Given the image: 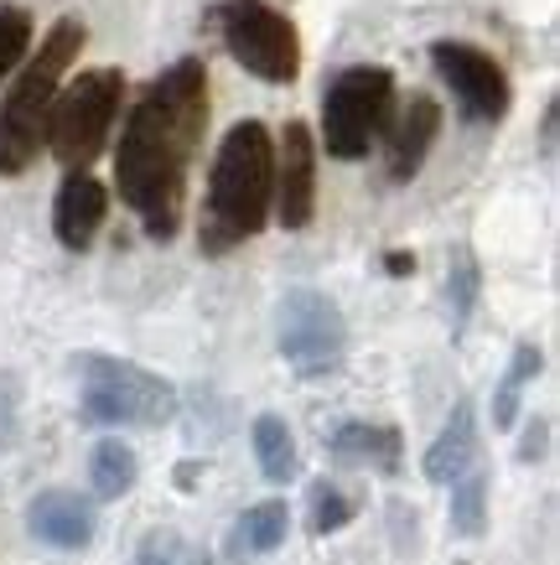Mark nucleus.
<instances>
[{"label": "nucleus", "instance_id": "27", "mask_svg": "<svg viewBox=\"0 0 560 565\" xmlns=\"http://www.w3.org/2000/svg\"><path fill=\"white\" fill-rule=\"evenodd\" d=\"M415 270V255H405V249H394L390 255V275H410Z\"/></svg>", "mask_w": 560, "mask_h": 565}, {"label": "nucleus", "instance_id": "16", "mask_svg": "<svg viewBox=\"0 0 560 565\" xmlns=\"http://www.w3.org/2000/svg\"><path fill=\"white\" fill-rule=\"evenodd\" d=\"M250 441H255V462L260 472L271 482H290L302 472V457H296V436L281 415H260L255 430H250Z\"/></svg>", "mask_w": 560, "mask_h": 565}, {"label": "nucleus", "instance_id": "5", "mask_svg": "<svg viewBox=\"0 0 560 565\" xmlns=\"http://www.w3.org/2000/svg\"><path fill=\"white\" fill-rule=\"evenodd\" d=\"M119 99H125V73L119 68H88L73 84L57 88V99L47 109V151L68 172H88V161L109 146Z\"/></svg>", "mask_w": 560, "mask_h": 565}, {"label": "nucleus", "instance_id": "13", "mask_svg": "<svg viewBox=\"0 0 560 565\" xmlns=\"http://www.w3.org/2000/svg\"><path fill=\"white\" fill-rule=\"evenodd\" d=\"M27 530L52 550H84L94 540V503L84 493H68V488H47L32 498Z\"/></svg>", "mask_w": 560, "mask_h": 565}, {"label": "nucleus", "instance_id": "2", "mask_svg": "<svg viewBox=\"0 0 560 565\" xmlns=\"http://www.w3.org/2000/svg\"><path fill=\"white\" fill-rule=\"evenodd\" d=\"M275 198V136L271 125L239 120L223 130L213 177H208V213H203V249L223 255L234 244L255 239L271 223Z\"/></svg>", "mask_w": 560, "mask_h": 565}, {"label": "nucleus", "instance_id": "28", "mask_svg": "<svg viewBox=\"0 0 560 565\" xmlns=\"http://www.w3.org/2000/svg\"><path fill=\"white\" fill-rule=\"evenodd\" d=\"M187 565H213V561H208V555H192V561H187Z\"/></svg>", "mask_w": 560, "mask_h": 565}, {"label": "nucleus", "instance_id": "6", "mask_svg": "<svg viewBox=\"0 0 560 565\" xmlns=\"http://www.w3.org/2000/svg\"><path fill=\"white\" fill-rule=\"evenodd\" d=\"M394 120V73L358 63L332 78L323 99V146L338 161H363Z\"/></svg>", "mask_w": 560, "mask_h": 565}, {"label": "nucleus", "instance_id": "15", "mask_svg": "<svg viewBox=\"0 0 560 565\" xmlns=\"http://www.w3.org/2000/svg\"><path fill=\"white\" fill-rule=\"evenodd\" d=\"M332 451H338L342 462H373L379 472H394V467H400V430L348 420V426L332 436Z\"/></svg>", "mask_w": 560, "mask_h": 565}, {"label": "nucleus", "instance_id": "10", "mask_svg": "<svg viewBox=\"0 0 560 565\" xmlns=\"http://www.w3.org/2000/svg\"><path fill=\"white\" fill-rule=\"evenodd\" d=\"M271 213L281 218V228H306L317 213V140L311 125L286 120L281 140H275V198Z\"/></svg>", "mask_w": 560, "mask_h": 565}, {"label": "nucleus", "instance_id": "14", "mask_svg": "<svg viewBox=\"0 0 560 565\" xmlns=\"http://www.w3.org/2000/svg\"><path fill=\"white\" fill-rule=\"evenodd\" d=\"M467 467H477V415H473V399H457L452 420H446L442 436H436L431 451H425L421 472L436 482V488H452Z\"/></svg>", "mask_w": 560, "mask_h": 565}, {"label": "nucleus", "instance_id": "18", "mask_svg": "<svg viewBox=\"0 0 560 565\" xmlns=\"http://www.w3.org/2000/svg\"><path fill=\"white\" fill-rule=\"evenodd\" d=\"M286 530H290V509L281 498H265L255 509H244V519L234 524V545L250 550V555H271V550L286 545Z\"/></svg>", "mask_w": 560, "mask_h": 565}, {"label": "nucleus", "instance_id": "8", "mask_svg": "<svg viewBox=\"0 0 560 565\" xmlns=\"http://www.w3.org/2000/svg\"><path fill=\"white\" fill-rule=\"evenodd\" d=\"M275 327H281V359L302 379L332 374L348 353V322L323 291H306V286L286 291L281 311H275Z\"/></svg>", "mask_w": 560, "mask_h": 565}, {"label": "nucleus", "instance_id": "25", "mask_svg": "<svg viewBox=\"0 0 560 565\" xmlns=\"http://www.w3.org/2000/svg\"><path fill=\"white\" fill-rule=\"evenodd\" d=\"M545 441H550V420H535V426H529V436L519 441V462H535V457L545 451Z\"/></svg>", "mask_w": 560, "mask_h": 565}, {"label": "nucleus", "instance_id": "12", "mask_svg": "<svg viewBox=\"0 0 560 565\" xmlns=\"http://www.w3.org/2000/svg\"><path fill=\"white\" fill-rule=\"evenodd\" d=\"M442 136V104L436 99H410L400 115L384 130V167H390L394 182H410V177L425 167V156Z\"/></svg>", "mask_w": 560, "mask_h": 565}, {"label": "nucleus", "instance_id": "24", "mask_svg": "<svg viewBox=\"0 0 560 565\" xmlns=\"http://www.w3.org/2000/svg\"><path fill=\"white\" fill-rule=\"evenodd\" d=\"M136 565H182V540H177L171 530L146 534V545H140Z\"/></svg>", "mask_w": 560, "mask_h": 565}, {"label": "nucleus", "instance_id": "11", "mask_svg": "<svg viewBox=\"0 0 560 565\" xmlns=\"http://www.w3.org/2000/svg\"><path fill=\"white\" fill-rule=\"evenodd\" d=\"M104 213H109V192H104L99 177L68 172L57 198H52V234H57L63 249H88V244L99 239Z\"/></svg>", "mask_w": 560, "mask_h": 565}, {"label": "nucleus", "instance_id": "23", "mask_svg": "<svg viewBox=\"0 0 560 565\" xmlns=\"http://www.w3.org/2000/svg\"><path fill=\"white\" fill-rule=\"evenodd\" d=\"M353 519V503L332 482H311V534H338Z\"/></svg>", "mask_w": 560, "mask_h": 565}, {"label": "nucleus", "instance_id": "26", "mask_svg": "<svg viewBox=\"0 0 560 565\" xmlns=\"http://www.w3.org/2000/svg\"><path fill=\"white\" fill-rule=\"evenodd\" d=\"M545 161H556V104H545V130H540Z\"/></svg>", "mask_w": 560, "mask_h": 565}, {"label": "nucleus", "instance_id": "3", "mask_svg": "<svg viewBox=\"0 0 560 565\" xmlns=\"http://www.w3.org/2000/svg\"><path fill=\"white\" fill-rule=\"evenodd\" d=\"M84 47V26L73 17L52 21L36 57L17 78V88L0 99V177H21L36 161V151L47 146V109L63 88V73L73 68V57Z\"/></svg>", "mask_w": 560, "mask_h": 565}, {"label": "nucleus", "instance_id": "4", "mask_svg": "<svg viewBox=\"0 0 560 565\" xmlns=\"http://www.w3.org/2000/svg\"><path fill=\"white\" fill-rule=\"evenodd\" d=\"M84 379V415L94 426H167L177 420V384L130 359L84 353L73 363Z\"/></svg>", "mask_w": 560, "mask_h": 565}, {"label": "nucleus", "instance_id": "1", "mask_svg": "<svg viewBox=\"0 0 560 565\" xmlns=\"http://www.w3.org/2000/svg\"><path fill=\"white\" fill-rule=\"evenodd\" d=\"M208 125V68L198 57L171 63L140 88L115 146L119 198L136 207L151 239H171L187 207V161Z\"/></svg>", "mask_w": 560, "mask_h": 565}, {"label": "nucleus", "instance_id": "7", "mask_svg": "<svg viewBox=\"0 0 560 565\" xmlns=\"http://www.w3.org/2000/svg\"><path fill=\"white\" fill-rule=\"evenodd\" d=\"M219 36L229 57L244 73H255L265 84H290L302 73V36L286 11H275L271 0H219Z\"/></svg>", "mask_w": 560, "mask_h": 565}, {"label": "nucleus", "instance_id": "20", "mask_svg": "<svg viewBox=\"0 0 560 565\" xmlns=\"http://www.w3.org/2000/svg\"><path fill=\"white\" fill-rule=\"evenodd\" d=\"M540 348L535 343H519L514 348V363H509V374H504V384H498V394H493V426L498 430H509L514 420H519V394H525V384L535 374H540Z\"/></svg>", "mask_w": 560, "mask_h": 565}, {"label": "nucleus", "instance_id": "9", "mask_svg": "<svg viewBox=\"0 0 560 565\" xmlns=\"http://www.w3.org/2000/svg\"><path fill=\"white\" fill-rule=\"evenodd\" d=\"M431 63L442 73V84L452 88V99H457L467 125H498L509 115V99H514L509 73H504V63L493 52L442 36V42H431Z\"/></svg>", "mask_w": 560, "mask_h": 565}, {"label": "nucleus", "instance_id": "21", "mask_svg": "<svg viewBox=\"0 0 560 565\" xmlns=\"http://www.w3.org/2000/svg\"><path fill=\"white\" fill-rule=\"evenodd\" d=\"M483 291V275H477L473 249H452V270H446V301H452V327H467Z\"/></svg>", "mask_w": 560, "mask_h": 565}, {"label": "nucleus", "instance_id": "19", "mask_svg": "<svg viewBox=\"0 0 560 565\" xmlns=\"http://www.w3.org/2000/svg\"><path fill=\"white\" fill-rule=\"evenodd\" d=\"M488 524V472L483 467H467L457 482H452V530L462 540H477Z\"/></svg>", "mask_w": 560, "mask_h": 565}, {"label": "nucleus", "instance_id": "22", "mask_svg": "<svg viewBox=\"0 0 560 565\" xmlns=\"http://www.w3.org/2000/svg\"><path fill=\"white\" fill-rule=\"evenodd\" d=\"M32 52V11L27 6H0V78Z\"/></svg>", "mask_w": 560, "mask_h": 565}, {"label": "nucleus", "instance_id": "17", "mask_svg": "<svg viewBox=\"0 0 560 565\" xmlns=\"http://www.w3.org/2000/svg\"><path fill=\"white\" fill-rule=\"evenodd\" d=\"M136 478H140V462H136V451L119 441V436H109V441L94 446V457H88L94 498H125L130 488H136Z\"/></svg>", "mask_w": 560, "mask_h": 565}]
</instances>
